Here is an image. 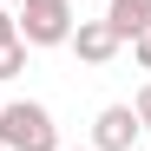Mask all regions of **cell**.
Segmentation results:
<instances>
[{"label":"cell","mask_w":151,"mask_h":151,"mask_svg":"<svg viewBox=\"0 0 151 151\" xmlns=\"http://www.w3.org/2000/svg\"><path fill=\"white\" fill-rule=\"evenodd\" d=\"M0 151H59V125L40 99H7L0 105Z\"/></svg>","instance_id":"cell-1"},{"label":"cell","mask_w":151,"mask_h":151,"mask_svg":"<svg viewBox=\"0 0 151 151\" xmlns=\"http://www.w3.org/2000/svg\"><path fill=\"white\" fill-rule=\"evenodd\" d=\"M20 20V46H66L72 40V0H27V7L13 13Z\"/></svg>","instance_id":"cell-2"},{"label":"cell","mask_w":151,"mask_h":151,"mask_svg":"<svg viewBox=\"0 0 151 151\" xmlns=\"http://www.w3.org/2000/svg\"><path fill=\"white\" fill-rule=\"evenodd\" d=\"M66 46H72V53H79L86 66H112L125 40H118V27H112V20H79V27H72V40H66Z\"/></svg>","instance_id":"cell-3"},{"label":"cell","mask_w":151,"mask_h":151,"mask_svg":"<svg viewBox=\"0 0 151 151\" xmlns=\"http://www.w3.org/2000/svg\"><path fill=\"white\" fill-rule=\"evenodd\" d=\"M138 132H145V125H138L132 105H105V112L92 118V151H132Z\"/></svg>","instance_id":"cell-4"},{"label":"cell","mask_w":151,"mask_h":151,"mask_svg":"<svg viewBox=\"0 0 151 151\" xmlns=\"http://www.w3.org/2000/svg\"><path fill=\"white\" fill-rule=\"evenodd\" d=\"M105 20L118 27V40H138V33H151V0H112Z\"/></svg>","instance_id":"cell-5"},{"label":"cell","mask_w":151,"mask_h":151,"mask_svg":"<svg viewBox=\"0 0 151 151\" xmlns=\"http://www.w3.org/2000/svg\"><path fill=\"white\" fill-rule=\"evenodd\" d=\"M20 66H27V46H20V40H13V46H0V79H13Z\"/></svg>","instance_id":"cell-6"},{"label":"cell","mask_w":151,"mask_h":151,"mask_svg":"<svg viewBox=\"0 0 151 151\" xmlns=\"http://www.w3.org/2000/svg\"><path fill=\"white\" fill-rule=\"evenodd\" d=\"M13 40H20V20H13L7 7H0V46H13Z\"/></svg>","instance_id":"cell-7"},{"label":"cell","mask_w":151,"mask_h":151,"mask_svg":"<svg viewBox=\"0 0 151 151\" xmlns=\"http://www.w3.org/2000/svg\"><path fill=\"white\" fill-rule=\"evenodd\" d=\"M132 112H138V125H145V132H151V86H145V92L132 99Z\"/></svg>","instance_id":"cell-8"},{"label":"cell","mask_w":151,"mask_h":151,"mask_svg":"<svg viewBox=\"0 0 151 151\" xmlns=\"http://www.w3.org/2000/svg\"><path fill=\"white\" fill-rule=\"evenodd\" d=\"M132 59H138V66L151 72V33H138V40H132Z\"/></svg>","instance_id":"cell-9"},{"label":"cell","mask_w":151,"mask_h":151,"mask_svg":"<svg viewBox=\"0 0 151 151\" xmlns=\"http://www.w3.org/2000/svg\"><path fill=\"white\" fill-rule=\"evenodd\" d=\"M86 151H92V145H86Z\"/></svg>","instance_id":"cell-10"}]
</instances>
